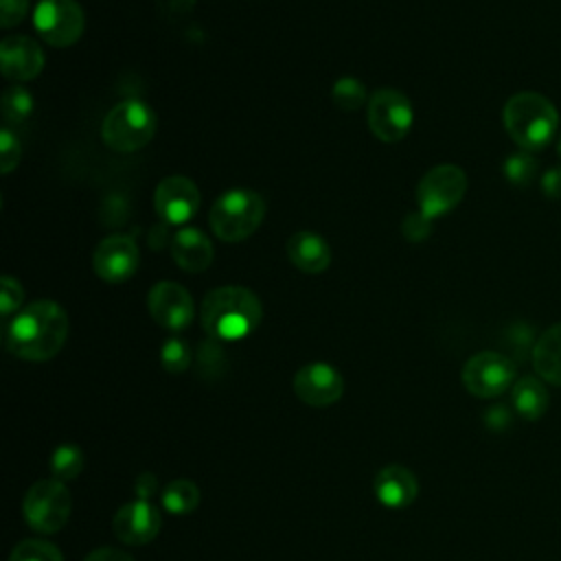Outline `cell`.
<instances>
[{
	"instance_id": "277c9868",
	"label": "cell",
	"mask_w": 561,
	"mask_h": 561,
	"mask_svg": "<svg viewBox=\"0 0 561 561\" xmlns=\"http://www.w3.org/2000/svg\"><path fill=\"white\" fill-rule=\"evenodd\" d=\"M265 217V202L250 188H232L215 199L208 213L210 230L217 239L239 243L252 237Z\"/></svg>"
},
{
	"instance_id": "2e32d148",
	"label": "cell",
	"mask_w": 561,
	"mask_h": 561,
	"mask_svg": "<svg viewBox=\"0 0 561 561\" xmlns=\"http://www.w3.org/2000/svg\"><path fill=\"white\" fill-rule=\"evenodd\" d=\"M112 530L118 541L129 546L149 543L160 530V513L151 502L134 500L121 506L112 519Z\"/></svg>"
},
{
	"instance_id": "484cf974",
	"label": "cell",
	"mask_w": 561,
	"mask_h": 561,
	"mask_svg": "<svg viewBox=\"0 0 561 561\" xmlns=\"http://www.w3.org/2000/svg\"><path fill=\"white\" fill-rule=\"evenodd\" d=\"M9 561H64L57 546L42 539H24L13 550Z\"/></svg>"
},
{
	"instance_id": "52a82bcc",
	"label": "cell",
	"mask_w": 561,
	"mask_h": 561,
	"mask_svg": "<svg viewBox=\"0 0 561 561\" xmlns=\"http://www.w3.org/2000/svg\"><path fill=\"white\" fill-rule=\"evenodd\" d=\"M467 193V175L456 164L432 167L416 184L419 210L432 221L454 210Z\"/></svg>"
},
{
	"instance_id": "d6986e66",
	"label": "cell",
	"mask_w": 561,
	"mask_h": 561,
	"mask_svg": "<svg viewBox=\"0 0 561 561\" xmlns=\"http://www.w3.org/2000/svg\"><path fill=\"white\" fill-rule=\"evenodd\" d=\"M287 256L305 274H322L331 265L329 243L309 230L294 232L287 239Z\"/></svg>"
},
{
	"instance_id": "8fae6325",
	"label": "cell",
	"mask_w": 561,
	"mask_h": 561,
	"mask_svg": "<svg viewBox=\"0 0 561 561\" xmlns=\"http://www.w3.org/2000/svg\"><path fill=\"white\" fill-rule=\"evenodd\" d=\"M147 307L162 329L167 331H184L195 316V302L186 287L173 280H160L149 289Z\"/></svg>"
},
{
	"instance_id": "d4e9b609",
	"label": "cell",
	"mask_w": 561,
	"mask_h": 561,
	"mask_svg": "<svg viewBox=\"0 0 561 561\" xmlns=\"http://www.w3.org/2000/svg\"><path fill=\"white\" fill-rule=\"evenodd\" d=\"M33 96L28 90L20 85H11L2 94V116L7 123H22L33 112Z\"/></svg>"
},
{
	"instance_id": "ba28073f",
	"label": "cell",
	"mask_w": 561,
	"mask_h": 561,
	"mask_svg": "<svg viewBox=\"0 0 561 561\" xmlns=\"http://www.w3.org/2000/svg\"><path fill=\"white\" fill-rule=\"evenodd\" d=\"M366 123L381 142H399L412 129L414 112L403 92L394 88H379L368 99Z\"/></svg>"
},
{
	"instance_id": "5bb4252c",
	"label": "cell",
	"mask_w": 561,
	"mask_h": 561,
	"mask_svg": "<svg viewBox=\"0 0 561 561\" xmlns=\"http://www.w3.org/2000/svg\"><path fill=\"white\" fill-rule=\"evenodd\" d=\"M153 208L167 224H186L199 208V191L184 175L162 178L153 191Z\"/></svg>"
},
{
	"instance_id": "4316f807",
	"label": "cell",
	"mask_w": 561,
	"mask_h": 561,
	"mask_svg": "<svg viewBox=\"0 0 561 561\" xmlns=\"http://www.w3.org/2000/svg\"><path fill=\"white\" fill-rule=\"evenodd\" d=\"M160 364L167 373H184L191 364V348L180 337H169L160 348Z\"/></svg>"
},
{
	"instance_id": "4dcf8cb0",
	"label": "cell",
	"mask_w": 561,
	"mask_h": 561,
	"mask_svg": "<svg viewBox=\"0 0 561 561\" xmlns=\"http://www.w3.org/2000/svg\"><path fill=\"white\" fill-rule=\"evenodd\" d=\"M0 162L4 175H9L20 162V140L7 127L0 131Z\"/></svg>"
},
{
	"instance_id": "7c38bea8",
	"label": "cell",
	"mask_w": 561,
	"mask_h": 561,
	"mask_svg": "<svg viewBox=\"0 0 561 561\" xmlns=\"http://www.w3.org/2000/svg\"><path fill=\"white\" fill-rule=\"evenodd\" d=\"M138 265H140L138 245L127 234L105 237L92 254V267L96 276L105 283H123L131 278Z\"/></svg>"
},
{
	"instance_id": "44dd1931",
	"label": "cell",
	"mask_w": 561,
	"mask_h": 561,
	"mask_svg": "<svg viewBox=\"0 0 561 561\" xmlns=\"http://www.w3.org/2000/svg\"><path fill=\"white\" fill-rule=\"evenodd\" d=\"M511 403L524 421H539L548 410V390L541 379L524 375L511 388Z\"/></svg>"
},
{
	"instance_id": "e0dca14e",
	"label": "cell",
	"mask_w": 561,
	"mask_h": 561,
	"mask_svg": "<svg viewBox=\"0 0 561 561\" xmlns=\"http://www.w3.org/2000/svg\"><path fill=\"white\" fill-rule=\"evenodd\" d=\"M375 495L386 508H405L419 495L416 476L401 465H388L377 471L373 482Z\"/></svg>"
},
{
	"instance_id": "f1b7e54d",
	"label": "cell",
	"mask_w": 561,
	"mask_h": 561,
	"mask_svg": "<svg viewBox=\"0 0 561 561\" xmlns=\"http://www.w3.org/2000/svg\"><path fill=\"white\" fill-rule=\"evenodd\" d=\"M504 171H506V178L515 184H526L533 180V175L537 173V162L526 156V153H515L506 160L504 164Z\"/></svg>"
},
{
	"instance_id": "7a4b0ae2",
	"label": "cell",
	"mask_w": 561,
	"mask_h": 561,
	"mask_svg": "<svg viewBox=\"0 0 561 561\" xmlns=\"http://www.w3.org/2000/svg\"><path fill=\"white\" fill-rule=\"evenodd\" d=\"M199 318L210 337L237 342L248 337L261 324L263 305L248 287L224 285L204 296Z\"/></svg>"
},
{
	"instance_id": "30bf717a",
	"label": "cell",
	"mask_w": 561,
	"mask_h": 561,
	"mask_svg": "<svg viewBox=\"0 0 561 561\" xmlns=\"http://www.w3.org/2000/svg\"><path fill=\"white\" fill-rule=\"evenodd\" d=\"M515 364L502 353L482 351L471 355L462 366V386L480 399H493L513 388Z\"/></svg>"
},
{
	"instance_id": "ffe728a7",
	"label": "cell",
	"mask_w": 561,
	"mask_h": 561,
	"mask_svg": "<svg viewBox=\"0 0 561 561\" xmlns=\"http://www.w3.org/2000/svg\"><path fill=\"white\" fill-rule=\"evenodd\" d=\"M533 366L543 381L561 386V322L546 329L535 342Z\"/></svg>"
},
{
	"instance_id": "8992f818",
	"label": "cell",
	"mask_w": 561,
	"mask_h": 561,
	"mask_svg": "<svg viewBox=\"0 0 561 561\" xmlns=\"http://www.w3.org/2000/svg\"><path fill=\"white\" fill-rule=\"evenodd\" d=\"M72 497L64 482L48 478L35 482L22 502V513L26 524L44 535L59 533L70 519Z\"/></svg>"
},
{
	"instance_id": "e575fe53",
	"label": "cell",
	"mask_w": 561,
	"mask_h": 561,
	"mask_svg": "<svg viewBox=\"0 0 561 561\" xmlns=\"http://www.w3.org/2000/svg\"><path fill=\"white\" fill-rule=\"evenodd\" d=\"M541 186H543V191H546L548 195H552V197L561 195V169H550V171L543 175Z\"/></svg>"
},
{
	"instance_id": "9a60e30c",
	"label": "cell",
	"mask_w": 561,
	"mask_h": 561,
	"mask_svg": "<svg viewBox=\"0 0 561 561\" xmlns=\"http://www.w3.org/2000/svg\"><path fill=\"white\" fill-rule=\"evenodd\" d=\"M0 68L9 81L24 83L35 79L44 68L42 46L26 35H11L0 42Z\"/></svg>"
},
{
	"instance_id": "d6a6232c",
	"label": "cell",
	"mask_w": 561,
	"mask_h": 561,
	"mask_svg": "<svg viewBox=\"0 0 561 561\" xmlns=\"http://www.w3.org/2000/svg\"><path fill=\"white\" fill-rule=\"evenodd\" d=\"M83 561H134L129 552H125L123 548H112V546H105V548H96L92 550Z\"/></svg>"
},
{
	"instance_id": "d590c367",
	"label": "cell",
	"mask_w": 561,
	"mask_h": 561,
	"mask_svg": "<svg viewBox=\"0 0 561 561\" xmlns=\"http://www.w3.org/2000/svg\"><path fill=\"white\" fill-rule=\"evenodd\" d=\"M557 151H559V156H561V136H559V140H557Z\"/></svg>"
},
{
	"instance_id": "83f0119b",
	"label": "cell",
	"mask_w": 561,
	"mask_h": 561,
	"mask_svg": "<svg viewBox=\"0 0 561 561\" xmlns=\"http://www.w3.org/2000/svg\"><path fill=\"white\" fill-rule=\"evenodd\" d=\"M22 302H24L22 285L13 276L4 274L0 278V313H2V318L18 313L22 309Z\"/></svg>"
},
{
	"instance_id": "cb8c5ba5",
	"label": "cell",
	"mask_w": 561,
	"mask_h": 561,
	"mask_svg": "<svg viewBox=\"0 0 561 561\" xmlns=\"http://www.w3.org/2000/svg\"><path fill=\"white\" fill-rule=\"evenodd\" d=\"M331 101L335 103V107H340L342 112H355L359 110L366 101V88L359 79L355 77H340L333 88H331Z\"/></svg>"
},
{
	"instance_id": "5b68a950",
	"label": "cell",
	"mask_w": 561,
	"mask_h": 561,
	"mask_svg": "<svg viewBox=\"0 0 561 561\" xmlns=\"http://www.w3.org/2000/svg\"><path fill=\"white\" fill-rule=\"evenodd\" d=\"M158 127L153 110L138 101L127 99L116 103L101 123V138L103 142L118 151V153H131L149 145Z\"/></svg>"
},
{
	"instance_id": "ac0fdd59",
	"label": "cell",
	"mask_w": 561,
	"mask_h": 561,
	"mask_svg": "<svg viewBox=\"0 0 561 561\" xmlns=\"http://www.w3.org/2000/svg\"><path fill=\"white\" fill-rule=\"evenodd\" d=\"M175 265L188 274H199L213 263V243L197 228H182L171 241Z\"/></svg>"
},
{
	"instance_id": "836d02e7",
	"label": "cell",
	"mask_w": 561,
	"mask_h": 561,
	"mask_svg": "<svg viewBox=\"0 0 561 561\" xmlns=\"http://www.w3.org/2000/svg\"><path fill=\"white\" fill-rule=\"evenodd\" d=\"M136 500H145V502H149V497L153 495V493H158V480H156V476L153 473H140L138 478H136Z\"/></svg>"
},
{
	"instance_id": "4fadbf2b",
	"label": "cell",
	"mask_w": 561,
	"mask_h": 561,
	"mask_svg": "<svg viewBox=\"0 0 561 561\" xmlns=\"http://www.w3.org/2000/svg\"><path fill=\"white\" fill-rule=\"evenodd\" d=\"M296 397L311 408H327L340 401L344 392V379L331 364L311 362L298 368L294 375Z\"/></svg>"
},
{
	"instance_id": "9c48e42d",
	"label": "cell",
	"mask_w": 561,
	"mask_h": 561,
	"mask_svg": "<svg viewBox=\"0 0 561 561\" xmlns=\"http://www.w3.org/2000/svg\"><path fill=\"white\" fill-rule=\"evenodd\" d=\"M33 24L46 44L66 48L83 35L85 13L77 0H39L33 11Z\"/></svg>"
},
{
	"instance_id": "7402d4cb",
	"label": "cell",
	"mask_w": 561,
	"mask_h": 561,
	"mask_svg": "<svg viewBox=\"0 0 561 561\" xmlns=\"http://www.w3.org/2000/svg\"><path fill=\"white\" fill-rule=\"evenodd\" d=\"M160 502H162V508H167L169 513L173 515H186V513H193L199 504V489L195 482L191 480H173L169 482L162 493H160Z\"/></svg>"
},
{
	"instance_id": "1f68e13d",
	"label": "cell",
	"mask_w": 561,
	"mask_h": 561,
	"mask_svg": "<svg viewBox=\"0 0 561 561\" xmlns=\"http://www.w3.org/2000/svg\"><path fill=\"white\" fill-rule=\"evenodd\" d=\"M28 11V0H0V24L11 28L24 20Z\"/></svg>"
},
{
	"instance_id": "3957f363",
	"label": "cell",
	"mask_w": 561,
	"mask_h": 561,
	"mask_svg": "<svg viewBox=\"0 0 561 561\" xmlns=\"http://www.w3.org/2000/svg\"><path fill=\"white\" fill-rule=\"evenodd\" d=\"M504 127L524 151L546 149L559 127L557 107L539 92L513 94L502 112Z\"/></svg>"
},
{
	"instance_id": "603a6c76",
	"label": "cell",
	"mask_w": 561,
	"mask_h": 561,
	"mask_svg": "<svg viewBox=\"0 0 561 561\" xmlns=\"http://www.w3.org/2000/svg\"><path fill=\"white\" fill-rule=\"evenodd\" d=\"M83 465H85L83 451L72 443H64V445L55 447L50 454V462H48L53 478L59 482L75 480L83 471Z\"/></svg>"
},
{
	"instance_id": "f546056e",
	"label": "cell",
	"mask_w": 561,
	"mask_h": 561,
	"mask_svg": "<svg viewBox=\"0 0 561 561\" xmlns=\"http://www.w3.org/2000/svg\"><path fill=\"white\" fill-rule=\"evenodd\" d=\"M432 232V219L425 217L421 210L416 213H410L403 224H401V234L412 241V243H419L423 239H427Z\"/></svg>"
},
{
	"instance_id": "6da1fadb",
	"label": "cell",
	"mask_w": 561,
	"mask_h": 561,
	"mask_svg": "<svg viewBox=\"0 0 561 561\" xmlns=\"http://www.w3.org/2000/svg\"><path fill=\"white\" fill-rule=\"evenodd\" d=\"M68 313L55 300H35L22 307L4 327V346L26 362H46L66 344Z\"/></svg>"
}]
</instances>
